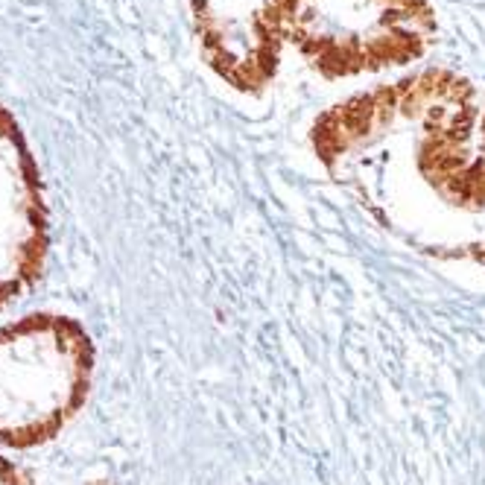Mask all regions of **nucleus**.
Masks as SVG:
<instances>
[{"mask_svg":"<svg viewBox=\"0 0 485 485\" xmlns=\"http://www.w3.org/2000/svg\"><path fill=\"white\" fill-rule=\"evenodd\" d=\"M94 342L64 313H30L0 327V448L53 441L82 410Z\"/></svg>","mask_w":485,"mask_h":485,"instance_id":"1","label":"nucleus"},{"mask_svg":"<svg viewBox=\"0 0 485 485\" xmlns=\"http://www.w3.org/2000/svg\"><path fill=\"white\" fill-rule=\"evenodd\" d=\"M50 248V219L42 179L21 129L0 109V307L42 278Z\"/></svg>","mask_w":485,"mask_h":485,"instance_id":"2","label":"nucleus"},{"mask_svg":"<svg viewBox=\"0 0 485 485\" xmlns=\"http://www.w3.org/2000/svg\"><path fill=\"white\" fill-rule=\"evenodd\" d=\"M0 485H35V482L21 465L9 462L6 456H0Z\"/></svg>","mask_w":485,"mask_h":485,"instance_id":"3","label":"nucleus"}]
</instances>
